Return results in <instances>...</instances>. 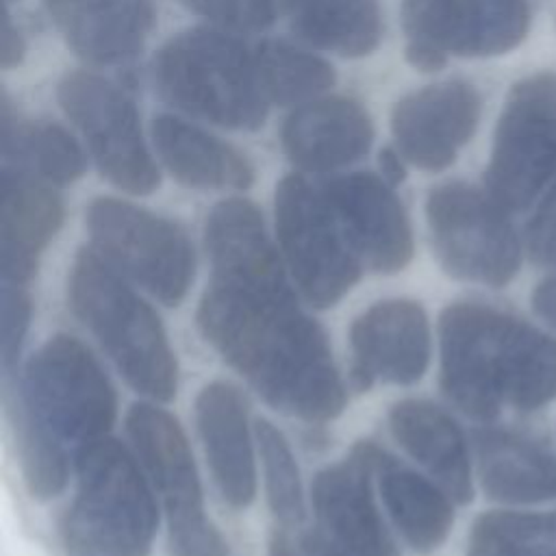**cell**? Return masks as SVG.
Returning a JSON list of instances; mask_svg holds the SVG:
<instances>
[{"label": "cell", "mask_w": 556, "mask_h": 556, "mask_svg": "<svg viewBox=\"0 0 556 556\" xmlns=\"http://www.w3.org/2000/svg\"><path fill=\"white\" fill-rule=\"evenodd\" d=\"M211 280L198 306L204 339L274 408L326 421L345 389L324 330L298 306L258 208L243 198L217 202L204 226Z\"/></svg>", "instance_id": "1"}, {"label": "cell", "mask_w": 556, "mask_h": 556, "mask_svg": "<svg viewBox=\"0 0 556 556\" xmlns=\"http://www.w3.org/2000/svg\"><path fill=\"white\" fill-rule=\"evenodd\" d=\"M4 408L28 491L48 500L67 480V450L106 437L115 391L91 352L67 334L48 339L17 382L4 380Z\"/></svg>", "instance_id": "2"}, {"label": "cell", "mask_w": 556, "mask_h": 556, "mask_svg": "<svg viewBox=\"0 0 556 556\" xmlns=\"http://www.w3.org/2000/svg\"><path fill=\"white\" fill-rule=\"evenodd\" d=\"M441 389L473 419L504 408L536 410L556 397V339L478 302L450 304L439 319Z\"/></svg>", "instance_id": "3"}, {"label": "cell", "mask_w": 556, "mask_h": 556, "mask_svg": "<svg viewBox=\"0 0 556 556\" xmlns=\"http://www.w3.org/2000/svg\"><path fill=\"white\" fill-rule=\"evenodd\" d=\"M67 295L132 389L156 402L174 397L176 358L159 315L91 245L74 258Z\"/></svg>", "instance_id": "4"}, {"label": "cell", "mask_w": 556, "mask_h": 556, "mask_svg": "<svg viewBox=\"0 0 556 556\" xmlns=\"http://www.w3.org/2000/svg\"><path fill=\"white\" fill-rule=\"evenodd\" d=\"M152 78L176 109L230 130L263 126L269 100L261 87L254 52L215 28H189L156 52Z\"/></svg>", "instance_id": "5"}, {"label": "cell", "mask_w": 556, "mask_h": 556, "mask_svg": "<svg viewBox=\"0 0 556 556\" xmlns=\"http://www.w3.org/2000/svg\"><path fill=\"white\" fill-rule=\"evenodd\" d=\"M76 497L63 519L67 556H148L159 517L132 454L102 437L76 454Z\"/></svg>", "instance_id": "6"}, {"label": "cell", "mask_w": 556, "mask_h": 556, "mask_svg": "<svg viewBox=\"0 0 556 556\" xmlns=\"http://www.w3.org/2000/svg\"><path fill=\"white\" fill-rule=\"evenodd\" d=\"M556 182V72L513 85L500 113L484 191L508 213L523 211Z\"/></svg>", "instance_id": "7"}, {"label": "cell", "mask_w": 556, "mask_h": 556, "mask_svg": "<svg viewBox=\"0 0 556 556\" xmlns=\"http://www.w3.org/2000/svg\"><path fill=\"white\" fill-rule=\"evenodd\" d=\"M276 235L285 263L317 308L334 306L361 278L363 263L352 250L321 185L289 174L276 185Z\"/></svg>", "instance_id": "8"}, {"label": "cell", "mask_w": 556, "mask_h": 556, "mask_svg": "<svg viewBox=\"0 0 556 556\" xmlns=\"http://www.w3.org/2000/svg\"><path fill=\"white\" fill-rule=\"evenodd\" d=\"M91 248L122 276L176 306L193 280V248L180 226L117 198H96L85 213Z\"/></svg>", "instance_id": "9"}, {"label": "cell", "mask_w": 556, "mask_h": 556, "mask_svg": "<svg viewBox=\"0 0 556 556\" xmlns=\"http://www.w3.org/2000/svg\"><path fill=\"white\" fill-rule=\"evenodd\" d=\"M426 219L441 267L460 280L504 287L521 263V245L508 219L486 191L467 182L430 189Z\"/></svg>", "instance_id": "10"}, {"label": "cell", "mask_w": 556, "mask_h": 556, "mask_svg": "<svg viewBox=\"0 0 556 556\" xmlns=\"http://www.w3.org/2000/svg\"><path fill=\"white\" fill-rule=\"evenodd\" d=\"M126 430L165 506L172 556H228L226 541L204 515L198 471L178 421L139 402L126 415Z\"/></svg>", "instance_id": "11"}, {"label": "cell", "mask_w": 556, "mask_h": 556, "mask_svg": "<svg viewBox=\"0 0 556 556\" xmlns=\"http://www.w3.org/2000/svg\"><path fill=\"white\" fill-rule=\"evenodd\" d=\"M406 61L421 72L447 56H497L517 48L530 28L526 0H402Z\"/></svg>", "instance_id": "12"}, {"label": "cell", "mask_w": 556, "mask_h": 556, "mask_svg": "<svg viewBox=\"0 0 556 556\" xmlns=\"http://www.w3.org/2000/svg\"><path fill=\"white\" fill-rule=\"evenodd\" d=\"M56 100L113 187L132 195H148L159 187L161 176L146 148L137 106L124 89L96 72L78 70L61 78Z\"/></svg>", "instance_id": "13"}, {"label": "cell", "mask_w": 556, "mask_h": 556, "mask_svg": "<svg viewBox=\"0 0 556 556\" xmlns=\"http://www.w3.org/2000/svg\"><path fill=\"white\" fill-rule=\"evenodd\" d=\"M478 119L480 96L465 80L415 89L400 98L391 111L395 150L424 172H441L473 137Z\"/></svg>", "instance_id": "14"}, {"label": "cell", "mask_w": 556, "mask_h": 556, "mask_svg": "<svg viewBox=\"0 0 556 556\" xmlns=\"http://www.w3.org/2000/svg\"><path fill=\"white\" fill-rule=\"evenodd\" d=\"M321 189L361 263L380 274L408 265L413 230L393 185L371 172H354L326 180Z\"/></svg>", "instance_id": "15"}, {"label": "cell", "mask_w": 556, "mask_h": 556, "mask_svg": "<svg viewBox=\"0 0 556 556\" xmlns=\"http://www.w3.org/2000/svg\"><path fill=\"white\" fill-rule=\"evenodd\" d=\"M350 345L356 391L376 382L413 384L430 361L428 317L413 300L376 302L354 319Z\"/></svg>", "instance_id": "16"}, {"label": "cell", "mask_w": 556, "mask_h": 556, "mask_svg": "<svg viewBox=\"0 0 556 556\" xmlns=\"http://www.w3.org/2000/svg\"><path fill=\"white\" fill-rule=\"evenodd\" d=\"M378 445L361 441L348 460L321 469L313 480V506L324 530L350 556H397L371 495Z\"/></svg>", "instance_id": "17"}, {"label": "cell", "mask_w": 556, "mask_h": 556, "mask_svg": "<svg viewBox=\"0 0 556 556\" xmlns=\"http://www.w3.org/2000/svg\"><path fill=\"white\" fill-rule=\"evenodd\" d=\"M282 150L304 172H332L363 159L374 141V124L361 102L345 96L300 104L285 122Z\"/></svg>", "instance_id": "18"}, {"label": "cell", "mask_w": 556, "mask_h": 556, "mask_svg": "<svg viewBox=\"0 0 556 556\" xmlns=\"http://www.w3.org/2000/svg\"><path fill=\"white\" fill-rule=\"evenodd\" d=\"M76 56L91 65L135 59L154 24L150 0H41Z\"/></svg>", "instance_id": "19"}, {"label": "cell", "mask_w": 556, "mask_h": 556, "mask_svg": "<svg viewBox=\"0 0 556 556\" xmlns=\"http://www.w3.org/2000/svg\"><path fill=\"white\" fill-rule=\"evenodd\" d=\"M195 424L222 497L232 508H245L256 493L245 400L232 384L211 382L195 400Z\"/></svg>", "instance_id": "20"}, {"label": "cell", "mask_w": 556, "mask_h": 556, "mask_svg": "<svg viewBox=\"0 0 556 556\" xmlns=\"http://www.w3.org/2000/svg\"><path fill=\"white\" fill-rule=\"evenodd\" d=\"M0 189L2 282L26 285L63 224V202L52 185L11 167H2Z\"/></svg>", "instance_id": "21"}, {"label": "cell", "mask_w": 556, "mask_h": 556, "mask_svg": "<svg viewBox=\"0 0 556 556\" xmlns=\"http://www.w3.org/2000/svg\"><path fill=\"white\" fill-rule=\"evenodd\" d=\"M395 441L419 460L456 502L473 495L467 445L456 421L426 400H402L389 413Z\"/></svg>", "instance_id": "22"}, {"label": "cell", "mask_w": 556, "mask_h": 556, "mask_svg": "<svg viewBox=\"0 0 556 556\" xmlns=\"http://www.w3.org/2000/svg\"><path fill=\"white\" fill-rule=\"evenodd\" d=\"M152 141L165 169L185 187L248 189L254 182L243 152L174 115L152 122Z\"/></svg>", "instance_id": "23"}, {"label": "cell", "mask_w": 556, "mask_h": 556, "mask_svg": "<svg viewBox=\"0 0 556 556\" xmlns=\"http://www.w3.org/2000/svg\"><path fill=\"white\" fill-rule=\"evenodd\" d=\"M478 473L489 497L500 502H543L556 497V460L532 441L484 430L476 434Z\"/></svg>", "instance_id": "24"}, {"label": "cell", "mask_w": 556, "mask_h": 556, "mask_svg": "<svg viewBox=\"0 0 556 556\" xmlns=\"http://www.w3.org/2000/svg\"><path fill=\"white\" fill-rule=\"evenodd\" d=\"M374 473L384 506L404 541L417 552L439 547L454 521L447 495L413 469L402 467L380 447Z\"/></svg>", "instance_id": "25"}, {"label": "cell", "mask_w": 556, "mask_h": 556, "mask_svg": "<svg viewBox=\"0 0 556 556\" xmlns=\"http://www.w3.org/2000/svg\"><path fill=\"white\" fill-rule=\"evenodd\" d=\"M289 28L306 43L356 59L382 37L378 0H278Z\"/></svg>", "instance_id": "26"}, {"label": "cell", "mask_w": 556, "mask_h": 556, "mask_svg": "<svg viewBox=\"0 0 556 556\" xmlns=\"http://www.w3.org/2000/svg\"><path fill=\"white\" fill-rule=\"evenodd\" d=\"M2 167L48 185H70L85 172V154L74 137L52 122L20 117L2 96Z\"/></svg>", "instance_id": "27"}, {"label": "cell", "mask_w": 556, "mask_h": 556, "mask_svg": "<svg viewBox=\"0 0 556 556\" xmlns=\"http://www.w3.org/2000/svg\"><path fill=\"white\" fill-rule=\"evenodd\" d=\"M261 87L269 104L289 106L315 100L334 85V70L317 54L285 41H263L254 50Z\"/></svg>", "instance_id": "28"}, {"label": "cell", "mask_w": 556, "mask_h": 556, "mask_svg": "<svg viewBox=\"0 0 556 556\" xmlns=\"http://www.w3.org/2000/svg\"><path fill=\"white\" fill-rule=\"evenodd\" d=\"M467 556H556V510H491L469 532Z\"/></svg>", "instance_id": "29"}, {"label": "cell", "mask_w": 556, "mask_h": 556, "mask_svg": "<svg viewBox=\"0 0 556 556\" xmlns=\"http://www.w3.org/2000/svg\"><path fill=\"white\" fill-rule=\"evenodd\" d=\"M267 486V502L280 526H300L304 519V495L300 471L289 443L269 421L254 428Z\"/></svg>", "instance_id": "30"}, {"label": "cell", "mask_w": 556, "mask_h": 556, "mask_svg": "<svg viewBox=\"0 0 556 556\" xmlns=\"http://www.w3.org/2000/svg\"><path fill=\"white\" fill-rule=\"evenodd\" d=\"M189 11L206 17L208 22L235 30L258 33L271 26L276 17L274 0H178Z\"/></svg>", "instance_id": "31"}, {"label": "cell", "mask_w": 556, "mask_h": 556, "mask_svg": "<svg viewBox=\"0 0 556 556\" xmlns=\"http://www.w3.org/2000/svg\"><path fill=\"white\" fill-rule=\"evenodd\" d=\"M28 324H30V298L26 293V285L2 282L0 361H2L4 376H11L17 365Z\"/></svg>", "instance_id": "32"}, {"label": "cell", "mask_w": 556, "mask_h": 556, "mask_svg": "<svg viewBox=\"0 0 556 556\" xmlns=\"http://www.w3.org/2000/svg\"><path fill=\"white\" fill-rule=\"evenodd\" d=\"M530 256L536 263L556 265V182L543 193L526 228Z\"/></svg>", "instance_id": "33"}, {"label": "cell", "mask_w": 556, "mask_h": 556, "mask_svg": "<svg viewBox=\"0 0 556 556\" xmlns=\"http://www.w3.org/2000/svg\"><path fill=\"white\" fill-rule=\"evenodd\" d=\"M269 556H350L324 534L300 526H282L269 541Z\"/></svg>", "instance_id": "34"}, {"label": "cell", "mask_w": 556, "mask_h": 556, "mask_svg": "<svg viewBox=\"0 0 556 556\" xmlns=\"http://www.w3.org/2000/svg\"><path fill=\"white\" fill-rule=\"evenodd\" d=\"M26 52V41L17 26L11 22V15L4 17V28H2V67L11 70L22 63Z\"/></svg>", "instance_id": "35"}, {"label": "cell", "mask_w": 556, "mask_h": 556, "mask_svg": "<svg viewBox=\"0 0 556 556\" xmlns=\"http://www.w3.org/2000/svg\"><path fill=\"white\" fill-rule=\"evenodd\" d=\"M532 308L541 319L556 328V276L545 278L532 293Z\"/></svg>", "instance_id": "36"}, {"label": "cell", "mask_w": 556, "mask_h": 556, "mask_svg": "<svg viewBox=\"0 0 556 556\" xmlns=\"http://www.w3.org/2000/svg\"><path fill=\"white\" fill-rule=\"evenodd\" d=\"M402 154L393 148H387L380 152V169H382V178L389 182V185H397L404 180L406 172H404V163L400 159Z\"/></svg>", "instance_id": "37"}, {"label": "cell", "mask_w": 556, "mask_h": 556, "mask_svg": "<svg viewBox=\"0 0 556 556\" xmlns=\"http://www.w3.org/2000/svg\"><path fill=\"white\" fill-rule=\"evenodd\" d=\"M7 2H11V0H7Z\"/></svg>", "instance_id": "38"}]
</instances>
